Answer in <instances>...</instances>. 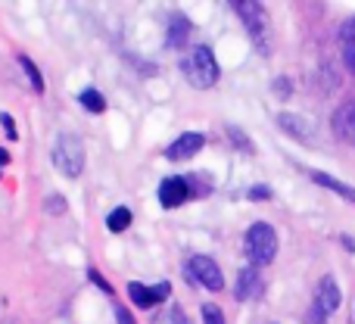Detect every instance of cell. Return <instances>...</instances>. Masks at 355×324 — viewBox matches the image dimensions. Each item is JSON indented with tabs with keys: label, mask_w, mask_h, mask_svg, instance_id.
Instances as JSON below:
<instances>
[{
	"label": "cell",
	"mask_w": 355,
	"mask_h": 324,
	"mask_svg": "<svg viewBox=\"0 0 355 324\" xmlns=\"http://www.w3.org/2000/svg\"><path fill=\"white\" fill-rule=\"evenodd\" d=\"M181 72H184V78L196 87V91H209V87L218 85L221 69H218V60H215L212 47L196 44V47L181 60Z\"/></svg>",
	"instance_id": "1"
},
{
	"label": "cell",
	"mask_w": 355,
	"mask_h": 324,
	"mask_svg": "<svg viewBox=\"0 0 355 324\" xmlns=\"http://www.w3.org/2000/svg\"><path fill=\"white\" fill-rule=\"evenodd\" d=\"M231 10L237 12L240 19H243L246 35L252 37V44H256L259 53L268 56L271 53V22H268V12H265V6L256 3V0H234Z\"/></svg>",
	"instance_id": "2"
},
{
	"label": "cell",
	"mask_w": 355,
	"mask_h": 324,
	"mask_svg": "<svg viewBox=\"0 0 355 324\" xmlns=\"http://www.w3.org/2000/svg\"><path fill=\"white\" fill-rule=\"evenodd\" d=\"M243 250H246V259H250L252 268L271 265L277 256V231L268 221H252L243 237Z\"/></svg>",
	"instance_id": "3"
},
{
	"label": "cell",
	"mask_w": 355,
	"mask_h": 324,
	"mask_svg": "<svg viewBox=\"0 0 355 324\" xmlns=\"http://www.w3.org/2000/svg\"><path fill=\"white\" fill-rule=\"evenodd\" d=\"M53 165L66 178H78L85 171V141L75 131H62L53 144Z\"/></svg>",
	"instance_id": "4"
},
{
	"label": "cell",
	"mask_w": 355,
	"mask_h": 324,
	"mask_svg": "<svg viewBox=\"0 0 355 324\" xmlns=\"http://www.w3.org/2000/svg\"><path fill=\"white\" fill-rule=\"evenodd\" d=\"M187 275H190V281L202 284V287L212 290V293L225 290V275H221L218 262L209 259V256H190L187 259Z\"/></svg>",
	"instance_id": "5"
},
{
	"label": "cell",
	"mask_w": 355,
	"mask_h": 324,
	"mask_svg": "<svg viewBox=\"0 0 355 324\" xmlns=\"http://www.w3.org/2000/svg\"><path fill=\"white\" fill-rule=\"evenodd\" d=\"M168 296H172V284L168 281L156 284V287H147V284H141V281L128 284V300L135 302L137 309H153V306H159L162 300H168Z\"/></svg>",
	"instance_id": "6"
},
{
	"label": "cell",
	"mask_w": 355,
	"mask_h": 324,
	"mask_svg": "<svg viewBox=\"0 0 355 324\" xmlns=\"http://www.w3.org/2000/svg\"><path fill=\"white\" fill-rule=\"evenodd\" d=\"M206 147V135H200V131H184L178 141L168 144V150H166V160H172V162H187V160H193L200 150Z\"/></svg>",
	"instance_id": "7"
},
{
	"label": "cell",
	"mask_w": 355,
	"mask_h": 324,
	"mask_svg": "<svg viewBox=\"0 0 355 324\" xmlns=\"http://www.w3.org/2000/svg\"><path fill=\"white\" fill-rule=\"evenodd\" d=\"M331 128L337 135V141L355 147V100H343L331 116Z\"/></svg>",
	"instance_id": "8"
},
{
	"label": "cell",
	"mask_w": 355,
	"mask_h": 324,
	"mask_svg": "<svg viewBox=\"0 0 355 324\" xmlns=\"http://www.w3.org/2000/svg\"><path fill=\"white\" fill-rule=\"evenodd\" d=\"M312 302L327 315V318H331V315L340 309V302H343V293H340V284L334 281V275H324V278L318 281V287H315V300H312Z\"/></svg>",
	"instance_id": "9"
},
{
	"label": "cell",
	"mask_w": 355,
	"mask_h": 324,
	"mask_svg": "<svg viewBox=\"0 0 355 324\" xmlns=\"http://www.w3.org/2000/svg\"><path fill=\"white\" fill-rule=\"evenodd\" d=\"M187 200H190L187 178L172 175V178H166V181L159 184V203H162V209H178V206H184Z\"/></svg>",
	"instance_id": "10"
},
{
	"label": "cell",
	"mask_w": 355,
	"mask_h": 324,
	"mask_svg": "<svg viewBox=\"0 0 355 324\" xmlns=\"http://www.w3.org/2000/svg\"><path fill=\"white\" fill-rule=\"evenodd\" d=\"M190 31H193L190 19L184 16V12H172V19H168V28H166V47L184 50V47H187V41H190Z\"/></svg>",
	"instance_id": "11"
},
{
	"label": "cell",
	"mask_w": 355,
	"mask_h": 324,
	"mask_svg": "<svg viewBox=\"0 0 355 324\" xmlns=\"http://www.w3.org/2000/svg\"><path fill=\"white\" fill-rule=\"evenodd\" d=\"M259 293H262V278H259V268H252V265L240 268L237 284H234V296H237V300H252V296H259Z\"/></svg>",
	"instance_id": "12"
},
{
	"label": "cell",
	"mask_w": 355,
	"mask_h": 324,
	"mask_svg": "<svg viewBox=\"0 0 355 324\" xmlns=\"http://www.w3.org/2000/svg\"><path fill=\"white\" fill-rule=\"evenodd\" d=\"M340 56H343L346 69L355 75V16H349L343 25H340Z\"/></svg>",
	"instance_id": "13"
},
{
	"label": "cell",
	"mask_w": 355,
	"mask_h": 324,
	"mask_svg": "<svg viewBox=\"0 0 355 324\" xmlns=\"http://www.w3.org/2000/svg\"><path fill=\"white\" fill-rule=\"evenodd\" d=\"M277 125H281V131H287V135L296 137L300 144H309V141H312V128L306 125V119H302V116H293V112H281V116H277Z\"/></svg>",
	"instance_id": "14"
},
{
	"label": "cell",
	"mask_w": 355,
	"mask_h": 324,
	"mask_svg": "<svg viewBox=\"0 0 355 324\" xmlns=\"http://www.w3.org/2000/svg\"><path fill=\"white\" fill-rule=\"evenodd\" d=\"M309 178H312V181L318 184V187L340 194L346 203H355V187H349V184H343V181H337V178H331L327 171H309Z\"/></svg>",
	"instance_id": "15"
},
{
	"label": "cell",
	"mask_w": 355,
	"mask_h": 324,
	"mask_svg": "<svg viewBox=\"0 0 355 324\" xmlns=\"http://www.w3.org/2000/svg\"><path fill=\"white\" fill-rule=\"evenodd\" d=\"M131 221H135V215H131V209H128V206H116L110 215H106V228H110L112 234L128 231Z\"/></svg>",
	"instance_id": "16"
},
{
	"label": "cell",
	"mask_w": 355,
	"mask_h": 324,
	"mask_svg": "<svg viewBox=\"0 0 355 324\" xmlns=\"http://www.w3.org/2000/svg\"><path fill=\"white\" fill-rule=\"evenodd\" d=\"M78 103L85 106L87 112H94V116H100V112H106V97L97 91V87H85V91L78 94Z\"/></svg>",
	"instance_id": "17"
},
{
	"label": "cell",
	"mask_w": 355,
	"mask_h": 324,
	"mask_svg": "<svg viewBox=\"0 0 355 324\" xmlns=\"http://www.w3.org/2000/svg\"><path fill=\"white\" fill-rule=\"evenodd\" d=\"M19 66H22V69H25V75H28L31 91H35V94H44V75H41V69H37L35 62H31L28 56H22V53H19Z\"/></svg>",
	"instance_id": "18"
},
{
	"label": "cell",
	"mask_w": 355,
	"mask_h": 324,
	"mask_svg": "<svg viewBox=\"0 0 355 324\" xmlns=\"http://www.w3.org/2000/svg\"><path fill=\"white\" fill-rule=\"evenodd\" d=\"M187 187H190V200H193V196H206L209 190H212V184L206 181V171H200V175H187Z\"/></svg>",
	"instance_id": "19"
},
{
	"label": "cell",
	"mask_w": 355,
	"mask_h": 324,
	"mask_svg": "<svg viewBox=\"0 0 355 324\" xmlns=\"http://www.w3.org/2000/svg\"><path fill=\"white\" fill-rule=\"evenodd\" d=\"M225 131H227V137H231V144H237V147H240V153H256V147H252V141L243 135V131L237 128V125H227Z\"/></svg>",
	"instance_id": "20"
},
{
	"label": "cell",
	"mask_w": 355,
	"mask_h": 324,
	"mask_svg": "<svg viewBox=\"0 0 355 324\" xmlns=\"http://www.w3.org/2000/svg\"><path fill=\"white\" fill-rule=\"evenodd\" d=\"M202 324H225V312L215 302H202Z\"/></svg>",
	"instance_id": "21"
},
{
	"label": "cell",
	"mask_w": 355,
	"mask_h": 324,
	"mask_svg": "<svg viewBox=\"0 0 355 324\" xmlns=\"http://www.w3.org/2000/svg\"><path fill=\"white\" fill-rule=\"evenodd\" d=\"M44 209H47L50 215H62V212H66V196H62V194H50L47 203H44Z\"/></svg>",
	"instance_id": "22"
},
{
	"label": "cell",
	"mask_w": 355,
	"mask_h": 324,
	"mask_svg": "<svg viewBox=\"0 0 355 324\" xmlns=\"http://www.w3.org/2000/svg\"><path fill=\"white\" fill-rule=\"evenodd\" d=\"M87 278H91V284H94V287H100V290H103V293H110V296H112V284L103 278V271H97V268H87Z\"/></svg>",
	"instance_id": "23"
},
{
	"label": "cell",
	"mask_w": 355,
	"mask_h": 324,
	"mask_svg": "<svg viewBox=\"0 0 355 324\" xmlns=\"http://www.w3.org/2000/svg\"><path fill=\"white\" fill-rule=\"evenodd\" d=\"M246 196H250L252 203H265V200H271V187H265V184H256V187L246 190Z\"/></svg>",
	"instance_id": "24"
},
{
	"label": "cell",
	"mask_w": 355,
	"mask_h": 324,
	"mask_svg": "<svg viewBox=\"0 0 355 324\" xmlns=\"http://www.w3.org/2000/svg\"><path fill=\"white\" fill-rule=\"evenodd\" d=\"M302 324H327V315L321 312L315 302H309V312H306V321H302Z\"/></svg>",
	"instance_id": "25"
},
{
	"label": "cell",
	"mask_w": 355,
	"mask_h": 324,
	"mask_svg": "<svg viewBox=\"0 0 355 324\" xmlns=\"http://www.w3.org/2000/svg\"><path fill=\"white\" fill-rule=\"evenodd\" d=\"M0 125H3V131H6V137H10V141H19L16 122H12V116H10V112H0Z\"/></svg>",
	"instance_id": "26"
},
{
	"label": "cell",
	"mask_w": 355,
	"mask_h": 324,
	"mask_svg": "<svg viewBox=\"0 0 355 324\" xmlns=\"http://www.w3.org/2000/svg\"><path fill=\"white\" fill-rule=\"evenodd\" d=\"M116 321H119V324H137L135 318H131V312H128L125 306H116Z\"/></svg>",
	"instance_id": "27"
},
{
	"label": "cell",
	"mask_w": 355,
	"mask_h": 324,
	"mask_svg": "<svg viewBox=\"0 0 355 324\" xmlns=\"http://www.w3.org/2000/svg\"><path fill=\"white\" fill-rule=\"evenodd\" d=\"M168 324H190V321H187V315H184L181 309L172 306V312H168Z\"/></svg>",
	"instance_id": "28"
},
{
	"label": "cell",
	"mask_w": 355,
	"mask_h": 324,
	"mask_svg": "<svg viewBox=\"0 0 355 324\" xmlns=\"http://www.w3.org/2000/svg\"><path fill=\"white\" fill-rule=\"evenodd\" d=\"M275 91L287 97V94H290V81H287V78H277V81H275Z\"/></svg>",
	"instance_id": "29"
},
{
	"label": "cell",
	"mask_w": 355,
	"mask_h": 324,
	"mask_svg": "<svg viewBox=\"0 0 355 324\" xmlns=\"http://www.w3.org/2000/svg\"><path fill=\"white\" fill-rule=\"evenodd\" d=\"M340 244L346 246V253H355V240L352 237H346V234H343V237H340Z\"/></svg>",
	"instance_id": "30"
},
{
	"label": "cell",
	"mask_w": 355,
	"mask_h": 324,
	"mask_svg": "<svg viewBox=\"0 0 355 324\" xmlns=\"http://www.w3.org/2000/svg\"><path fill=\"white\" fill-rule=\"evenodd\" d=\"M0 165H10V153L6 150H0Z\"/></svg>",
	"instance_id": "31"
},
{
	"label": "cell",
	"mask_w": 355,
	"mask_h": 324,
	"mask_svg": "<svg viewBox=\"0 0 355 324\" xmlns=\"http://www.w3.org/2000/svg\"><path fill=\"white\" fill-rule=\"evenodd\" d=\"M268 324H277V321H268Z\"/></svg>",
	"instance_id": "32"
}]
</instances>
